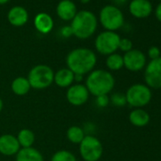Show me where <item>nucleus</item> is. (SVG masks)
<instances>
[{
  "mask_svg": "<svg viewBox=\"0 0 161 161\" xmlns=\"http://www.w3.org/2000/svg\"><path fill=\"white\" fill-rule=\"evenodd\" d=\"M97 64V56L94 51L86 47H78L71 50L66 56V65L75 75L90 73Z\"/></svg>",
  "mask_w": 161,
  "mask_h": 161,
  "instance_id": "f257e3e1",
  "label": "nucleus"
},
{
  "mask_svg": "<svg viewBox=\"0 0 161 161\" xmlns=\"http://www.w3.org/2000/svg\"><path fill=\"white\" fill-rule=\"evenodd\" d=\"M86 86L89 94L95 97L108 95L115 87V78L107 70H92L86 78Z\"/></svg>",
  "mask_w": 161,
  "mask_h": 161,
  "instance_id": "f03ea898",
  "label": "nucleus"
},
{
  "mask_svg": "<svg viewBox=\"0 0 161 161\" xmlns=\"http://www.w3.org/2000/svg\"><path fill=\"white\" fill-rule=\"evenodd\" d=\"M98 27V20L90 11H80L71 20L70 28L73 35L79 39H87L91 37Z\"/></svg>",
  "mask_w": 161,
  "mask_h": 161,
  "instance_id": "7ed1b4c3",
  "label": "nucleus"
},
{
  "mask_svg": "<svg viewBox=\"0 0 161 161\" xmlns=\"http://www.w3.org/2000/svg\"><path fill=\"white\" fill-rule=\"evenodd\" d=\"M28 80L31 88L45 89L53 84L54 72L47 64H37L30 70Z\"/></svg>",
  "mask_w": 161,
  "mask_h": 161,
  "instance_id": "20e7f679",
  "label": "nucleus"
},
{
  "mask_svg": "<svg viewBox=\"0 0 161 161\" xmlns=\"http://www.w3.org/2000/svg\"><path fill=\"white\" fill-rule=\"evenodd\" d=\"M153 94L145 84L132 85L125 93L126 103L133 108H142L150 103Z\"/></svg>",
  "mask_w": 161,
  "mask_h": 161,
  "instance_id": "39448f33",
  "label": "nucleus"
},
{
  "mask_svg": "<svg viewBox=\"0 0 161 161\" xmlns=\"http://www.w3.org/2000/svg\"><path fill=\"white\" fill-rule=\"evenodd\" d=\"M100 23L108 31H116L124 24L122 12L114 5H106L100 12Z\"/></svg>",
  "mask_w": 161,
  "mask_h": 161,
  "instance_id": "423d86ee",
  "label": "nucleus"
},
{
  "mask_svg": "<svg viewBox=\"0 0 161 161\" xmlns=\"http://www.w3.org/2000/svg\"><path fill=\"white\" fill-rule=\"evenodd\" d=\"M80 153L85 161H99L103 153L102 142L93 136H86L80 143Z\"/></svg>",
  "mask_w": 161,
  "mask_h": 161,
  "instance_id": "0eeeda50",
  "label": "nucleus"
},
{
  "mask_svg": "<svg viewBox=\"0 0 161 161\" xmlns=\"http://www.w3.org/2000/svg\"><path fill=\"white\" fill-rule=\"evenodd\" d=\"M119 40L120 37L116 31H103L95 40L96 50L100 54L105 56L113 54L119 49Z\"/></svg>",
  "mask_w": 161,
  "mask_h": 161,
  "instance_id": "6e6552de",
  "label": "nucleus"
},
{
  "mask_svg": "<svg viewBox=\"0 0 161 161\" xmlns=\"http://www.w3.org/2000/svg\"><path fill=\"white\" fill-rule=\"evenodd\" d=\"M144 82L151 89H161V57L147 63L144 68Z\"/></svg>",
  "mask_w": 161,
  "mask_h": 161,
  "instance_id": "1a4fd4ad",
  "label": "nucleus"
},
{
  "mask_svg": "<svg viewBox=\"0 0 161 161\" xmlns=\"http://www.w3.org/2000/svg\"><path fill=\"white\" fill-rule=\"evenodd\" d=\"M122 57L124 67L131 72L141 71L147 64V57L139 49L133 48L132 50L124 53Z\"/></svg>",
  "mask_w": 161,
  "mask_h": 161,
  "instance_id": "9d476101",
  "label": "nucleus"
},
{
  "mask_svg": "<svg viewBox=\"0 0 161 161\" xmlns=\"http://www.w3.org/2000/svg\"><path fill=\"white\" fill-rule=\"evenodd\" d=\"M89 98V92L85 85L76 84L68 87L66 91L67 102L74 106H80L85 104Z\"/></svg>",
  "mask_w": 161,
  "mask_h": 161,
  "instance_id": "9b49d317",
  "label": "nucleus"
},
{
  "mask_svg": "<svg viewBox=\"0 0 161 161\" xmlns=\"http://www.w3.org/2000/svg\"><path fill=\"white\" fill-rule=\"evenodd\" d=\"M129 12L137 19L147 18L153 13V5L149 0H132L129 4Z\"/></svg>",
  "mask_w": 161,
  "mask_h": 161,
  "instance_id": "f8f14e48",
  "label": "nucleus"
},
{
  "mask_svg": "<svg viewBox=\"0 0 161 161\" xmlns=\"http://www.w3.org/2000/svg\"><path fill=\"white\" fill-rule=\"evenodd\" d=\"M20 150L16 136L10 134L0 136V153L7 156L14 155Z\"/></svg>",
  "mask_w": 161,
  "mask_h": 161,
  "instance_id": "ddd939ff",
  "label": "nucleus"
},
{
  "mask_svg": "<svg viewBox=\"0 0 161 161\" xmlns=\"http://www.w3.org/2000/svg\"><path fill=\"white\" fill-rule=\"evenodd\" d=\"M56 13L59 18L64 21H71L76 15L77 7L71 0H62L57 5Z\"/></svg>",
  "mask_w": 161,
  "mask_h": 161,
  "instance_id": "4468645a",
  "label": "nucleus"
},
{
  "mask_svg": "<svg viewBox=\"0 0 161 161\" xmlns=\"http://www.w3.org/2000/svg\"><path fill=\"white\" fill-rule=\"evenodd\" d=\"M8 20L10 24L14 27H22L28 22L29 14L25 8L21 6H15L9 11Z\"/></svg>",
  "mask_w": 161,
  "mask_h": 161,
  "instance_id": "2eb2a0df",
  "label": "nucleus"
},
{
  "mask_svg": "<svg viewBox=\"0 0 161 161\" xmlns=\"http://www.w3.org/2000/svg\"><path fill=\"white\" fill-rule=\"evenodd\" d=\"M54 26V22L52 17L46 14V13H40L38 14L34 18V27L42 34H47L49 33Z\"/></svg>",
  "mask_w": 161,
  "mask_h": 161,
  "instance_id": "dca6fc26",
  "label": "nucleus"
},
{
  "mask_svg": "<svg viewBox=\"0 0 161 161\" xmlns=\"http://www.w3.org/2000/svg\"><path fill=\"white\" fill-rule=\"evenodd\" d=\"M74 78H75V74L66 68H62L59 69L55 74H54V80L55 85L59 87L62 88H65V87H69L72 86L73 82H74Z\"/></svg>",
  "mask_w": 161,
  "mask_h": 161,
  "instance_id": "f3484780",
  "label": "nucleus"
},
{
  "mask_svg": "<svg viewBox=\"0 0 161 161\" xmlns=\"http://www.w3.org/2000/svg\"><path fill=\"white\" fill-rule=\"evenodd\" d=\"M129 121L136 127H144L150 122V115L142 108H134L129 114Z\"/></svg>",
  "mask_w": 161,
  "mask_h": 161,
  "instance_id": "a211bd4d",
  "label": "nucleus"
},
{
  "mask_svg": "<svg viewBox=\"0 0 161 161\" xmlns=\"http://www.w3.org/2000/svg\"><path fill=\"white\" fill-rule=\"evenodd\" d=\"M16 161H44L43 154L35 148H22L16 153Z\"/></svg>",
  "mask_w": 161,
  "mask_h": 161,
  "instance_id": "6ab92c4d",
  "label": "nucleus"
},
{
  "mask_svg": "<svg viewBox=\"0 0 161 161\" xmlns=\"http://www.w3.org/2000/svg\"><path fill=\"white\" fill-rule=\"evenodd\" d=\"M12 91L17 96H25L31 90V85L29 83L28 78L24 77H17L15 78L11 86Z\"/></svg>",
  "mask_w": 161,
  "mask_h": 161,
  "instance_id": "aec40b11",
  "label": "nucleus"
},
{
  "mask_svg": "<svg viewBox=\"0 0 161 161\" xmlns=\"http://www.w3.org/2000/svg\"><path fill=\"white\" fill-rule=\"evenodd\" d=\"M18 143L20 145V147L22 148H29V147H32V144L34 143L35 140V136L33 134V132L30 129H22L17 136H16Z\"/></svg>",
  "mask_w": 161,
  "mask_h": 161,
  "instance_id": "412c9836",
  "label": "nucleus"
},
{
  "mask_svg": "<svg viewBox=\"0 0 161 161\" xmlns=\"http://www.w3.org/2000/svg\"><path fill=\"white\" fill-rule=\"evenodd\" d=\"M105 64L110 71H119L122 67H124L123 57L120 54L116 53V52L113 54H110L106 58Z\"/></svg>",
  "mask_w": 161,
  "mask_h": 161,
  "instance_id": "4be33fe9",
  "label": "nucleus"
},
{
  "mask_svg": "<svg viewBox=\"0 0 161 161\" xmlns=\"http://www.w3.org/2000/svg\"><path fill=\"white\" fill-rule=\"evenodd\" d=\"M85 136V131L79 126H71L66 131L67 139L74 144H80L83 141Z\"/></svg>",
  "mask_w": 161,
  "mask_h": 161,
  "instance_id": "5701e85b",
  "label": "nucleus"
},
{
  "mask_svg": "<svg viewBox=\"0 0 161 161\" xmlns=\"http://www.w3.org/2000/svg\"><path fill=\"white\" fill-rule=\"evenodd\" d=\"M51 161H77V159L71 152L66 150H60L52 155Z\"/></svg>",
  "mask_w": 161,
  "mask_h": 161,
  "instance_id": "b1692460",
  "label": "nucleus"
},
{
  "mask_svg": "<svg viewBox=\"0 0 161 161\" xmlns=\"http://www.w3.org/2000/svg\"><path fill=\"white\" fill-rule=\"evenodd\" d=\"M110 103L116 106V107H123L124 105L127 104L126 103V98H125V94L122 93H114L111 98H110Z\"/></svg>",
  "mask_w": 161,
  "mask_h": 161,
  "instance_id": "393cba45",
  "label": "nucleus"
},
{
  "mask_svg": "<svg viewBox=\"0 0 161 161\" xmlns=\"http://www.w3.org/2000/svg\"><path fill=\"white\" fill-rule=\"evenodd\" d=\"M119 49L126 53L133 49V42L128 38H120L119 44Z\"/></svg>",
  "mask_w": 161,
  "mask_h": 161,
  "instance_id": "a878e982",
  "label": "nucleus"
},
{
  "mask_svg": "<svg viewBox=\"0 0 161 161\" xmlns=\"http://www.w3.org/2000/svg\"><path fill=\"white\" fill-rule=\"evenodd\" d=\"M147 55L150 60H155L161 57V49L156 46H152L147 51Z\"/></svg>",
  "mask_w": 161,
  "mask_h": 161,
  "instance_id": "bb28decb",
  "label": "nucleus"
},
{
  "mask_svg": "<svg viewBox=\"0 0 161 161\" xmlns=\"http://www.w3.org/2000/svg\"><path fill=\"white\" fill-rule=\"evenodd\" d=\"M96 103L99 107L104 108L110 103V98L108 97V95H102L96 97Z\"/></svg>",
  "mask_w": 161,
  "mask_h": 161,
  "instance_id": "cd10ccee",
  "label": "nucleus"
},
{
  "mask_svg": "<svg viewBox=\"0 0 161 161\" xmlns=\"http://www.w3.org/2000/svg\"><path fill=\"white\" fill-rule=\"evenodd\" d=\"M62 32V35L64 37H70L71 35H73V32H72V30L70 28V26H65L62 29L61 31Z\"/></svg>",
  "mask_w": 161,
  "mask_h": 161,
  "instance_id": "c85d7f7f",
  "label": "nucleus"
},
{
  "mask_svg": "<svg viewBox=\"0 0 161 161\" xmlns=\"http://www.w3.org/2000/svg\"><path fill=\"white\" fill-rule=\"evenodd\" d=\"M154 15L156 17V19L161 22V2H159V4L156 6L155 10H154Z\"/></svg>",
  "mask_w": 161,
  "mask_h": 161,
  "instance_id": "c756f323",
  "label": "nucleus"
},
{
  "mask_svg": "<svg viewBox=\"0 0 161 161\" xmlns=\"http://www.w3.org/2000/svg\"><path fill=\"white\" fill-rule=\"evenodd\" d=\"M127 0H113V2L116 4V5H119V6H122L126 3Z\"/></svg>",
  "mask_w": 161,
  "mask_h": 161,
  "instance_id": "7c9ffc66",
  "label": "nucleus"
},
{
  "mask_svg": "<svg viewBox=\"0 0 161 161\" xmlns=\"http://www.w3.org/2000/svg\"><path fill=\"white\" fill-rule=\"evenodd\" d=\"M9 1H10V0H0V5H5V4H7Z\"/></svg>",
  "mask_w": 161,
  "mask_h": 161,
  "instance_id": "2f4dec72",
  "label": "nucleus"
},
{
  "mask_svg": "<svg viewBox=\"0 0 161 161\" xmlns=\"http://www.w3.org/2000/svg\"><path fill=\"white\" fill-rule=\"evenodd\" d=\"M2 109H3V101L0 98V112L2 111Z\"/></svg>",
  "mask_w": 161,
  "mask_h": 161,
  "instance_id": "473e14b6",
  "label": "nucleus"
},
{
  "mask_svg": "<svg viewBox=\"0 0 161 161\" xmlns=\"http://www.w3.org/2000/svg\"><path fill=\"white\" fill-rule=\"evenodd\" d=\"M89 1H90V0H80V2H82V3H85V4L88 3Z\"/></svg>",
  "mask_w": 161,
  "mask_h": 161,
  "instance_id": "72a5a7b5",
  "label": "nucleus"
},
{
  "mask_svg": "<svg viewBox=\"0 0 161 161\" xmlns=\"http://www.w3.org/2000/svg\"><path fill=\"white\" fill-rule=\"evenodd\" d=\"M159 1H160V2H161V0H159Z\"/></svg>",
  "mask_w": 161,
  "mask_h": 161,
  "instance_id": "f704fd0d",
  "label": "nucleus"
}]
</instances>
